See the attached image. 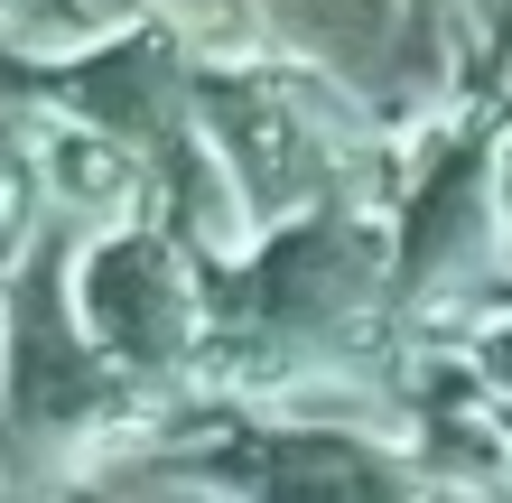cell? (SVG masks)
Listing matches in <instances>:
<instances>
[{
  "label": "cell",
  "mask_w": 512,
  "mask_h": 503,
  "mask_svg": "<svg viewBox=\"0 0 512 503\" xmlns=\"http://www.w3.org/2000/svg\"><path fill=\"white\" fill-rule=\"evenodd\" d=\"M75 308H84V336L103 354H122V364L187 354V336H196V271H187V252H177V233L122 224V233L75 243Z\"/></svg>",
  "instance_id": "cell-1"
},
{
  "label": "cell",
  "mask_w": 512,
  "mask_h": 503,
  "mask_svg": "<svg viewBox=\"0 0 512 503\" xmlns=\"http://www.w3.org/2000/svg\"><path fill=\"white\" fill-rule=\"evenodd\" d=\"M485 364H494V373L512 382V327H494V336H485Z\"/></svg>",
  "instance_id": "cell-4"
},
{
  "label": "cell",
  "mask_w": 512,
  "mask_h": 503,
  "mask_svg": "<svg viewBox=\"0 0 512 503\" xmlns=\"http://www.w3.org/2000/svg\"><path fill=\"white\" fill-rule=\"evenodd\" d=\"M494 196H503V271H512V131H503V150H494Z\"/></svg>",
  "instance_id": "cell-3"
},
{
  "label": "cell",
  "mask_w": 512,
  "mask_h": 503,
  "mask_svg": "<svg viewBox=\"0 0 512 503\" xmlns=\"http://www.w3.org/2000/svg\"><path fill=\"white\" fill-rule=\"evenodd\" d=\"M168 19V38L187 47L196 75H224V66H261L270 56V0H149Z\"/></svg>",
  "instance_id": "cell-2"
}]
</instances>
